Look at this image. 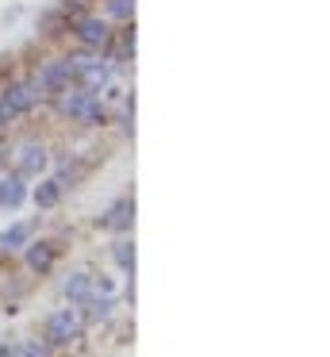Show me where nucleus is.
Listing matches in <instances>:
<instances>
[{
	"instance_id": "12",
	"label": "nucleus",
	"mask_w": 330,
	"mask_h": 357,
	"mask_svg": "<svg viewBox=\"0 0 330 357\" xmlns=\"http://www.w3.org/2000/svg\"><path fill=\"white\" fill-rule=\"evenodd\" d=\"M66 296H69V303H84L92 296V277L89 273H73V277L66 280Z\"/></svg>"
},
{
	"instance_id": "2",
	"label": "nucleus",
	"mask_w": 330,
	"mask_h": 357,
	"mask_svg": "<svg viewBox=\"0 0 330 357\" xmlns=\"http://www.w3.org/2000/svg\"><path fill=\"white\" fill-rule=\"evenodd\" d=\"M77 334H81V315H77V307H58L46 319V338H50V346H69Z\"/></svg>"
},
{
	"instance_id": "7",
	"label": "nucleus",
	"mask_w": 330,
	"mask_h": 357,
	"mask_svg": "<svg viewBox=\"0 0 330 357\" xmlns=\"http://www.w3.org/2000/svg\"><path fill=\"white\" fill-rule=\"evenodd\" d=\"M27 269L31 273H50L54 269V257H58V246L54 242H27Z\"/></svg>"
},
{
	"instance_id": "19",
	"label": "nucleus",
	"mask_w": 330,
	"mask_h": 357,
	"mask_svg": "<svg viewBox=\"0 0 330 357\" xmlns=\"http://www.w3.org/2000/svg\"><path fill=\"white\" fill-rule=\"evenodd\" d=\"M4 123H8V119H4V112H0V127H4Z\"/></svg>"
},
{
	"instance_id": "8",
	"label": "nucleus",
	"mask_w": 330,
	"mask_h": 357,
	"mask_svg": "<svg viewBox=\"0 0 330 357\" xmlns=\"http://www.w3.org/2000/svg\"><path fill=\"white\" fill-rule=\"evenodd\" d=\"M43 169H46V150L35 146V142H27V146L20 150V158H15V173H20V177H38Z\"/></svg>"
},
{
	"instance_id": "14",
	"label": "nucleus",
	"mask_w": 330,
	"mask_h": 357,
	"mask_svg": "<svg viewBox=\"0 0 330 357\" xmlns=\"http://www.w3.org/2000/svg\"><path fill=\"white\" fill-rule=\"evenodd\" d=\"M58 200H61V181H43V185L35 188V204H38V208H54Z\"/></svg>"
},
{
	"instance_id": "6",
	"label": "nucleus",
	"mask_w": 330,
	"mask_h": 357,
	"mask_svg": "<svg viewBox=\"0 0 330 357\" xmlns=\"http://www.w3.org/2000/svg\"><path fill=\"white\" fill-rule=\"evenodd\" d=\"M130 223H135V200H115L112 208L100 215V227L104 231H130Z\"/></svg>"
},
{
	"instance_id": "9",
	"label": "nucleus",
	"mask_w": 330,
	"mask_h": 357,
	"mask_svg": "<svg viewBox=\"0 0 330 357\" xmlns=\"http://www.w3.org/2000/svg\"><path fill=\"white\" fill-rule=\"evenodd\" d=\"M73 31H77V39H81L84 47H104L107 43V24L96 20V16H81L73 24Z\"/></svg>"
},
{
	"instance_id": "17",
	"label": "nucleus",
	"mask_w": 330,
	"mask_h": 357,
	"mask_svg": "<svg viewBox=\"0 0 330 357\" xmlns=\"http://www.w3.org/2000/svg\"><path fill=\"white\" fill-rule=\"evenodd\" d=\"M15 357H50V349H46V346H38V342H27V346H20V349H15Z\"/></svg>"
},
{
	"instance_id": "13",
	"label": "nucleus",
	"mask_w": 330,
	"mask_h": 357,
	"mask_svg": "<svg viewBox=\"0 0 330 357\" xmlns=\"http://www.w3.org/2000/svg\"><path fill=\"white\" fill-rule=\"evenodd\" d=\"M112 257H115V265H119L123 273H135V242L130 238H115Z\"/></svg>"
},
{
	"instance_id": "4",
	"label": "nucleus",
	"mask_w": 330,
	"mask_h": 357,
	"mask_svg": "<svg viewBox=\"0 0 330 357\" xmlns=\"http://www.w3.org/2000/svg\"><path fill=\"white\" fill-rule=\"evenodd\" d=\"M69 66H73V81L89 93H100L107 85V62L100 58H69Z\"/></svg>"
},
{
	"instance_id": "16",
	"label": "nucleus",
	"mask_w": 330,
	"mask_h": 357,
	"mask_svg": "<svg viewBox=\"0 0 330 357\" xmlns=\"http://www.w3.org/2000/svg\"><path fill=\"white\" fill-rule=\"evenodd\" d=\"M92 296H104V300H112V296H115V280H112V277L92 280Z\"/></svg>"
},
{
	"instance_id": "1",
	"label": "nucleus",
	"mask_w": 330,
	"mask_h": 357,
	"mask_svg": "<svg viewBox=\"0 0 330 357\" xmlns=\"http://www.w3.org/2000/svg\"><path fill=\"white\" fill-rule=\"evenodd\" d=\"M58 112L69 119H81V123H96V119H104V108H100L96 93H89V89H61L58 93Z\"/></svg>"
},
{
	"instance_id": "5",
	"label": "nucleus",
	"mask_w": 330,
	"mask_h": 357,
	"mask_svg": "<svg viewBox=\"0 0 330 357\" xmlns=\"http://www.w3.org/2000/svg\"><path fill=\"white\" fill-rule=\"evenodd\" d=\"M69 81H73V66H69V58H61V62H46L43 73H38L31 85H35V93H54L58 96L61 89H69Z\"/></svg>"
},
{
	"instance_id": "11",
	"label": "nucleus",
	"mask_w": 330,
	"mask_h": 357,
	"mask_svg": "<svg viewBox=\"0 0 330 357\" xmlns=\"http://www.w3.org/2000/svg\"><path fill=\"white\" fill-rule=\"evenodd\" d=\"M31 234H35V223H12L4 234H0V246L4 250H23L31 242Z\"/></svg>"
},
{
	"instance_id": "10",
	"label": "nucleus",
	"mask_w": 330,
	"mask_h": 357,
	"mask_svg": "<svg viewBox=\"0 0 330 357\" xmlns=\"http://www.w3.org/2000/svg\"><path fill=\"white\" fill-rule=\"evenodd\" d=\"M27 200V185H23L20 173H8V177H0V208H20V204Z\"/></svg>"
},
{
	"instance_id": "15",
	"label": "nucleus",
	"mask_w": 330,
	"mask_h": 357,
	"mask_svg": "<svg viewBox=\"0 0 330 357\" xmlns=\"http://www.w3.org/2000/svg\"><path fill=\"white\" fill-rule=\"evenodd\" d=\"M130 12H135V0H107V16H115V20H127Z\"/></svg>"
},
{
	"instance_id": "3",
	"label": "nucleus",
	"mask_w": 330,
	"mask_h": 357,
	"mask_svg": "<svg viewBox=\"0 0 330 357\" xmlns=\"http://www.w3.org/2000/svg\"><path fill=\"white\" fill-rule=\"evenodd\" d=\"M35 85L31 81H12V85L0 89V112L8 116H23V112H31V104H35Z\"/></svg>"
},
{
	"instance_id": "18",
	"label": "nucleus",
	"mask_w": 330,
	"mask_h": 357,
	"mask_svg": "<svg viewBox=\"0 0 330 357\" xmlns=\"http://www.w3.org/2000/svg\"><path fill=\"white\" fill-rule=\"evenodd\" d=\"M0 357H15V349L12 346H0Z\"/></svg>"
}]
</instances>
